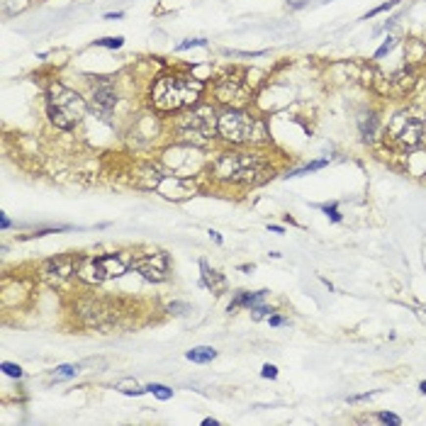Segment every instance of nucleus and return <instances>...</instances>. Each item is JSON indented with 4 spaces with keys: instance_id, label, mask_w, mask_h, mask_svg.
<instances>
[{
    "instance_id": "obj_1",
    "label": "nucleus",
    "mask_w": 426,
    "mask_h": 426,
    "mask_svg": "<svg viewBox=\"0 0 426 426\" xmlns=\"http://www.w3.org/2000/svg\"><path fill=\"white\" fill-rule=\"evenodd\" d=\"M202 80L193 78V75H183V73H173V75H163L156 85H153V105L158 110H178L185 105H193L200 93H202Z\"/></svg>"
},
{
    "instance_id": "obj_2",
    "label": "nucleus",
    "mask_w": 426,
    "mask_h": 426,
    "mask_svg": "<svg viewBox=\"0 0 426 426\" xmlns=\"http://www.w3.org/2000/svg\"><path fill=\"white\" fill-rule=\"evenodd\" d=\"M47 110L59 129H71L85 115V100L71 88L54 83L47 93Z\"/></svg>"
},
{
    "instance_id": "obj_3",
    "label": "nucleus",
    "mask_w": 426,
    "mask_h": 426,
    "mask_svg": "<svg viewBox=\"0 0 426 426\" xmlns=\"http://www.w3.org/2000/svg\"><path fill=\"white\" fill-rule=\"evenodd\" d=\"M132 263L122 253H105V256H93V258H78L75 276L85 283H105L112 278H120L127 273Z\"/></svg>"
},
{
    "instance_id": "obj_4",
    "label": "nucleus",
    "mask_w": 426,
    "mask_h": 426,
    "mask_svg": "<svg viewBox=\"0 0 426 426\" xmlns=\"http://www.w3.org/2000/svg\"><path fill=\"white\" fill-rule=\"evenodd\" d=\"M263 171V163L256 156L246 153H226L217 161V175L224 180H253Z\"/></svg>"
},
{
    "instance_id": "obj_5",
    "label": "nucleus",
    "mask_w": 426,
    "mask_h": 426,
    "mask_svg": "<svg viewBox=\"0 0 426 426\" xmlns=\"http://www.w3.org/2000/svg\"><path fill=\"white\" fill-rule=\"evenodd\" d=\"M256 129V122L251 115L241 112V110H229L224 115H219V122H217V132L226 139V142L241 144L249 142L251 134Z\"/></svg>"
},
{
    "instance_id": "obj_6",
    "label": "nucleus",
    "mask_w": 426,
    "mask_h": 426,
    "mask_svg": "<svg viewBox=\"0 0 426 426\" xmlns=\"http://www.w3.org/2000/svg\"><path fill=\"white\" fill-rule=\"evenodd\" d=\"M217 122H219V117H214L212 107H195L180 117V129H183V134L198 137L205 142L217 132Z\"/></svg>"
},
{
    "instance_id": "obj_7",
    "label": "nucleus",
    "mask_w": 426,
    "mask_h": 426,
    "mask_svg": "<svg viewBox=\"0 0 426 426\" xmlns=\"http://www.w3.org/2000/svg\"><path fill=\"white\" fill-rule=\"evenodd\" d=\"M132 268L139 271L149 283H163L168 278L171 263H168V256L163 251H158V253H151V256H144L139 261H134Z\"/></svg>"
},
{
    "instance_id": "obj_8",
    "label": "nucleus",
    "mask_w": 426,
    "mask_h": 426,
    "mask_svg": "<svg viewBox=\"0 0 426 426\" xmlns=\"http://www.w3.org/2000/svg\"><path fill=\"white\" fill-rule=\"evenodd\" d=\"M78 268V261L73 256H59V258H51L47 266H44V278L51 285L64 283L71 273H75Z\"/></svg>"
},
{
    "instance_id": "obj_9",
    "label": "nucleus",
    "mask_w": 426,
    "mask_h": 426,
    "mask_svg": "<svg viewBox=\"0 0 426 426\" xmlns=\"http://www.w3.org/2000/svg\"><path fill=\"white\" fill-rule=\"evenodd\" d=\"M115 102H117V95H115V88L110 83H100L95 90H93V110L100 115V117H110V112L115 110Z\"/></svg>"
},
{
    "instance_id": "obj_10",
    "label": "nucleus",
    "mask_w": 426,
    "mask_h": 426,
    "mask_svg": "<svg viewBox=\"0 0 426 426\" xmlns=\"http://www.w3.org/2000/svg\"><path fill=\"white\" fill-rule=\"evenodd\" d=\"M395 137H397V142H400V144H404V146L414 149V146H419V144H422L424 127H422V122H419V120L407 117V120H404V127H402V129H400Z\"/></svg>"
},
{
    "instance_id": "obj_11",
    "label": "nucleus",
    "mask_w": 426,
    "mask_h": 426,
    "mask_svg": "<svg viewBox=\"0 0 426 426\" xmlns=\"http://www.w3.org/2000/svg\"><path fill=\"white\" fill-rule=\"evenodd\" d=\"M217 95H219V100H224V102H239V100H244L246 98V90L236 83V78H222L219 80V85H217Z\"/></svg>"
},
{
    "instance_id": "obj_12",
    "label": "nucleus",
    "mask_w": 426,
    "mask_h": 426,
    "mask_svg": "<svg viewBox=\"0 0 426 426\" xmlns=\"http://www.w3.org/2000/svg\"><path fill=\"white\" fill-rule=\"evenodd\" d=\"M268 295V290H258V292H239L236 297H234V302L229 304V312H234L236 307H256V304H261L263 302V297Z\"/></svg>"
},
{
    "instance_id": "obj_13",
    "label": "nucleus",
    "mask_w": 426,
    "mask_h": 426,
    "mask_svg": "<svg viewBox=\"0 0 426 426\" xmlns=\"http://www.w3.org/2000/svg\"><path fill=\"white\" fill-rule=\"evenodd\" d=\"M200 268H202V285H207L212 292H217V295H219V292L224 290V285H226V283H224V278H222L217 271H210V266H207L205 261L200 263Z\"/></svg>"
},
{
    "instance_id": "obj_14",
    "label": "nucleus",
    "mask_w": 426,
    "mask_h": 426,
    "mask_svg": "<svg viewBox=\"0 0 426 426\" xmlns=\"http://www.w3.org/2000/svg\"><path fill=\"white\" fill-rule=\"evenodd\" d=\"M185 355L193 363H212L214 358H217V351H214L212 346H198V349H190Z\"/></svg>"
},
{
    "instance_id": "obj_15",
    "label": "nucleus",
    "mask_w": 426,
    "mask_h": 426,
    "mask_svg": "<svg viewBox=\"0 0 426 426\" xmlns=\"http://www.w3.org/2000/svg\"><path fill=\"white\" fill-rule=\"evenodd\" d=\"M375 132H377V117H375V115L363 117V120H360V137H363L365 142H370V139L375 137Z\"/></svg>"
},
{
    "instance_id": "obj_16",
    "label": "nucleus",
    "mask_w": 426,
    "mask_h": 426,
    "mask_svg": "<svg viewBox=\"0 0 426 426\" xmlns=\"http://www.w3.org/2000/svg\"><path fill=\"white\" fill-rule=\"evenodd\" d=\"M329 163V158H319V161H312V163H307V166H302V168H297V171H292V173H287L290 178H297V175H304V173H312V171H319V168H324Z\"/></svg>"
},
{
    "instance_id": "obj_17",
    "label": "nucleus",
    "mask_w": 426,
    "mask_h": 426,
    "mask_svg": "<svg viewBox=\"0 0 426 426\" xmlns=\"http://www.w3.org/2000/svg\"><path fill=\"white\" fill-rule=\"evenodd\" d=\"M146 390H149L151 395H156V397H158L161 402H166V400H171V397H173V390H171V387H166V385H158V382L149 385Z\"/></svg>"
},
{
    "instance_id": "obj_18",
    "label": "nucleus",
    "mask_w": 426,
    "mask_h": 426,
    "mask_svg": "<svg viewBox=\"0 0 426 426\" xmlns=\"http://www.w3.org/2000/svg\"><path fill=\"white\" fill-rule=\"evenodd\" d=\"M78 375V365H59L54 370V380H71Z\"/></svg>"
},
{
    "instance_id": "obj_19",
    "label": "nucleus",
    "mask_w": 426,
    "mask_h": 426,
    "mask_svg": "<svg viewBox=\"0 0 426 426\" xmlns=\"http://www.w3.org/2000/svg\"><path fill=\"white\" fill-rule=\"evenodd\" d=\"M117 390H122L125 395H144V392H149L146 387L142 390V387H139L137 382H132V380H122V382L117 385Z\"/></svg>"
},
{
    "instance_id": "obj_20",
    "label": "nucleus",
    "mask_w": 426,
    "mask_h": 426,
    "mask_svg": "<svg viewBox=\"0 0 426 426\" xmlns=\"http://www.w3.org/2000/svg\"><path fill=\"white\" fill-rule=\"evenodd\" d=\"M0 370L5 375H10V377H22V368L15 365V363H0Z\"/></svg>"
},
{
    "instance_id": "obj_21",
    "label": "nucleus",
    "mask_w": 426,
    "mask_h": 426,
    "mask_svg": "<svg viewBox=\"0 0 426 426\" xmlns=\"http://www.w3.org/2000/svg\"><path fill=\"white\" fill-rule=\"evenodd\" d=\"M322 212L326 214L331 222H341V212H339L336 202H331V205H322Z\"/></svg>"
},
{
    "instance_id": "obj_22",
    "label": "nucleus",
    "mask_w": 426,
    "mask_h": 426,
    "mask_svg": "<svg viewBox=\"0 0 426 426\" xmlns=\"http://www.w3.org/2000/svg\"><path fill=\"white\" fill-rule=\"evenodd\" d=\"M122 42H125L122 37H115V39L107 37V39H98L95 44H98V47H105V49H117V47H122Z\"/></svg>"
},
{
    "instance_id": "obj_23",
    "label": "nucleus",
    "mask_w": 426,
    "mask_h": 426,
    "mask_svg": "<svg viewBox=\"0 0 426 426\" xmlns=\"http://www.w3.org/2000/svg\"><path fill=\"white\" fill-rule=\"evenodd\" d=\"M397 2H400V0H387V2H382V5H377L375 10H370V12H368V15H365L363 20H370V17H375V15H380V12H385V10H390V7H395Z\"/></svg>"
},
{
    "instance_id": "obj_24",
    "label": "nucleus",
    "mask_w": 426,
    "mask_h": 426,
    "mask_svg": "<svg viewBox=\"0 0 426 426\" xmlns=\"http://www.w3.org/2000/svg\"><path fill=\"white\" fill-rule=\"evenodd\" d=\"M377 419H380L382 424H390V426H400V424H402V419H400L397 414H390V412H380V414H377Z\"/></svg>"
},
{
    "instance_id": "obj_25",
    "label": "nucleus",
    "mask_w": 426,
    "mask_h": 426,
    "mask_svg": "<svg viewBox=\"0 0 426 426\" xmlns=\"http://www.w3.org/2000/svg\"><path fill=\"white\" fill-rule=\"evenodd\" d=\"M395 44H397V39H395V37H387V42H385V44H382V47L375 51V59H382L387 51H392V47H395Z\"/></svg>"
},
{
    "instance_id": "obj_26",
    "label": "nucleus",
    "mask_w": 426,
    "mask_h": 426,
    "mask_svg": "<svg viewBox=\"0 0 426 426\" xmlns=\"http://www.w3.org/2000/svg\"><path fill=\"white\" fill-rule=\"evenodd\" d=\"M168 312H171V314L183 317V314H188V312H190V307H188V304H183V302H171V304H168Z\"/></svg>"
},
{
    "instance_id": "obj_27",
    "label": "nucleus",
    "mask_w": 426,
    "mask_h": 426,
    "mask_svg": "<svg viewBox=\"0 0 426 426\" xmlns=\"http://www.w3.org/2000/svg\"><path fill=\"white\" fill-rule=\"evenodd\" d=\"M190 47H207V39H185L183 44H178V51H185Z\"/></svg>"
},
{
    "instance_id": "obj_28",
    "label": "nucleus",
    "mask_w": 426,
    "mask_h": 426,
    "mask_svg": "<svg viewBox=\"0 0 426 426\" xmlns=\"http://www.w3.org/2000/svg\"><path fill=\"white\" fill-rule=\"evenodd\" d=\"M251 312H253V319H263V317H268L273 309H268L266 304H256V307H251Z\"/></svg>"
},
{
    "instance_id": "obj_29",
    "label": "nucleus",
    "mask_w": 426,
    "mask_h": 426,
    "mask_svg": "<svg viewBox=\"0 0 426 426\" xmlns=\"http://www.w3.org/2000/svg\"><path fill=\"white\" fill-rule=\"evenodd\" d=\"M261 375L273 380V377H278V368H276V365H271V363H266V365H263V370H261Z\"/></svg>"
},
{
    "instance_id": "obj_30",
    "label": "nucleus",
    "mask_w": 426,
    "mask_h": 426,
    "mask_svg": "<svg viewBox=\"0 0 426 426\" xmlns=\"http://www.w3.org/2000/svg\"><path fill=\"white\" fill-rule=\"evenodd\" d=\"M285 322H287V319H285V317H278V314L271 317V326H283Z\"/></svg>"
},
{
    "instance_id": "obj_31",
    "label": "nucleus",
    "mask_w": 426,
    "mask_h": 426,
    "mask_svg": "<svg viewBox=\"0 0 426 426\" xmlns=\"http://www.w3.org/2000/svg\"><path fill=\"white\" fill-rule=\"evenodd\" d=\"M0 224H2V229H7V226H10V219L2 214V217H0Z\"/></svg>"
},
{
    "instance_id": "obj_32",
    "label": "nucleus",
    "mask_w": 426,
    "mask_h": 426,
    "mask_svg": "<svg viewBox=\"0 0 426 426\" xmlns=\"http://www.w3.org/2000/svg\"><path fill=\"white\" fill-rule=\"evenodd\" d=\"M122 17V12H115V15H105V20H120Z\"/></svg>"
},
{
    "instance_id": "obj_33",
    "label": "nucleus",
    "mask_w": 426,
    "mask_h": 426,
    "mask_svg": "<svg viewBox=\"0 0 426 426\" xmlns=\"http://www.w3.org/2000/svg\"><path fill=\"white\" fill-rule=\"evenodd\" d=\"M202 424H205V426H217V419H205Z\"/></svg>"
},
{
    "instance_id": "obj_34",
    "label": "nucleus",
    "mask_w": 426,
    "mask_h": 426,
    "mask_svg": "<svg viewBox=\"0 0 426 426\" xmlns=\"http://www.w3.org/2000/svg\"><path fill=\"white\" fill-rule=\"evenodd\" d=\"M210 234H212V239H214V241H217V244H222V236H219L217 231H210Z\"/></svg>"
},
{
    "instance_id": "obj_35",
    "label": "nucleus",
    "mask_w": 426,
    "mask_h": 426,
    "mask_svg": "<svg viewBox=\"0 0 426 426\" xmlns=\"http://www.w3.org/2000/svg\"><path fill=\"white\" fill-rule=\"evenodd\" d=\"M419 390H422V392H424V395H426V380H424V382H422V385H419Z\"/></svg>"
}]
</instances>
